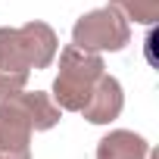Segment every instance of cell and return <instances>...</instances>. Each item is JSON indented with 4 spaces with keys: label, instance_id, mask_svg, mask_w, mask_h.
<instances>
[{
    "label": "cell",
    "instance_id": "6da1fadb",
    "mask_svg": "<svg viewBox=\"0 0 159 159\" xmlns=\"http://www.w3.org/2000/svg\"><path fill=\"white\" fill-rule=\"evenodd\" d=\"M59 41L47 22H28L22 28H0V69L31 72L47 69L56 59Z\"/></svg>",
    "mask_w": 159,
    "mask_h": 159
},
{
    "label": "cell",
    "instance_id": "7a4b0ae2",
    "mask_svg": "<svg viewBox=\"0 0 159 159\" xmlns=\"http://www.w3.org/2000/svg\"><path fill=\"white\" fill-rule=\"evenodd\" d=\"M103 56L94 50H81V47H66L59 53V75L53 81V100L59 109L69 112H81V106L88 103L97 78L103 75Z\"/></svg>",
    "mask_w": 159,
    "mask_h": 159
},
{
    "label": "cell",
    "instance_id": "3957f363",
    "mask_svg": "<svg viewBox=\"0 0 159 159\" xmlns=\"http://www.w3.org/2000/svg\"><path fill=\"white\" fill-rule=\"evenodd\" d=\"M128 41H131V25L122 16V10L112 7V3L103 7V10L84 13L75 22V28H72V44L81 47V50H94V53L125 50Z\"/></svg>",
    "mask_w": 159,
    "mask_h": 159
},
{
    "label": "cell",
    "instance_id": "277c9868",
    "mask_svg": "<svg viewBox=\"0 0 159 159\" xmlns=\"http://www.w3.org/2000/svg\"><path fill=\"white\" fill-rule=\"evenodd\" d=\"M31 131L16 94L0 100V159H31Z\"/></svg>",
    "mask_w": 159,
    "mask_h": 159
},
{
    "label": "cell",
    "instance_id": "5b68a950",
    "mask_svg": "<svg viewBox=\"0 0 159 159\" xmlns=\"http://www.w3.org/2000/svg\"><path fill=\"white\" fill-rule=\"evenodd\" d=\"M122 106H125V94H122V84H119V78L112 75H100L97 78V84L88 97V103L81 106L84 119L91 125H109L122 116Z\"/></svg>",
    "mask_w": 159,
    "mask_h": 159
},
{
    "label": "cell",
    "instance_id": "8992f818",
    "mask_svg": "<svg viewBox=\"0 0 159 159\" xmlns=\"http://www.w3.org/2000/svg\"><path fill=\"white\" fill-rule=\"evenodd\" d=\"M97 159H147V140L134 131H109L97 143Z\"/></svg>",
    "mask_w": 159,
    "mask_h": 159
},
{
    "label": "cell",
    "instance_id": "52a82bcc",
    "mask_svg": "<svg viewBox=\"0 0 159 159\" xmlns=\"http://www.w3.org/2000/svg\"><path fill=\"white\" fill-rule=\"evenodd\" d=\"M16 100L22 103V109H25V116H28V122H31L34 131H47V128H53V125L59 122V106H56L47 94H41V91L22 94V91H19Z\"/></svg>",
    "mask_w": 159,
    "mask_h": 159
},
{
    "label": "cell",
    "instance_id": "ba28073f",
    "mask_svg": "<svg viewBox=\"0 0 159 159\" xmlns=\"http://www.w3.org/2000/svg\"><path fill=\"white\" fill-rule=\"evenodd\" d=\"M112 7H119L125 19H134L140 25H153L159 19V0H112Z\"/></svg>",
    "mask_w": 159,
    "mask_h": 159
},
{
    "label": "cell",
    "instance_id": "9c48e42d",
    "mask_svg": "<svg viewBox=\"0 0 159 159\" xmlns=\"http://www.w3.org/2000/svg\"><path fill=\"white\" fill-rule=\"evenodd\" d=\"M25 81H28V72H3L0 69V100L25 91Z\"/></svg>",
    "mask_w": 159,
    "mask_h": 159
}]
</instances>
